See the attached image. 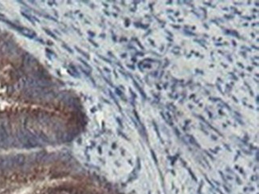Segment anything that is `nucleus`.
<instances>
[{"label": "nucleus", "instance_id": "obj_1", "mask_svg": "<svg viewBox=\"0 0 259 194\" xmlns=\"http://www.w3.org/2000/svg\"><path fill=\"white\" fill-rule=\"evenodd\" d=\"M20 31L22 32V34H24L25 36H27L28 37H34V36H35V33L34 31H32L30 29H27V28H22V29L19 30Z\"/></svg>", "mask_w": 259, "mask_h": 194}, {"label": "nucleus", "instance_id": "obj_2", "mask_svg": "<svg viewBox=\"0 0 259 194\" xmlns=\"http://www.w3.org/2000/svg\"><path fill=\"white\" fill-rule=\"evenodd\" d=\"M45 31L46 32V34H50V35L52 37H53V38H56V36L54 35V34H53V33H52L51 31H50V30H45Z\"/></svg>", "mask_w": 259, "mask_h": 194}, {"label": "nucleus", "instance_id": "obj_3", "mask_svg": "<svg viewBox=\"0 0 259 194\" xmlns=\"http://www.w3.org/2000/svg\"><path fill=\"white\" fill-rule=\"evenodd\" d=\"M64 47H65V48H66V49H67V50H69V51L70 52H73V51H72L71 49H69V47H66L65 45H64Z\"/></svg>", "mask_w": 259, "mask_h": 194}]
</instances>
